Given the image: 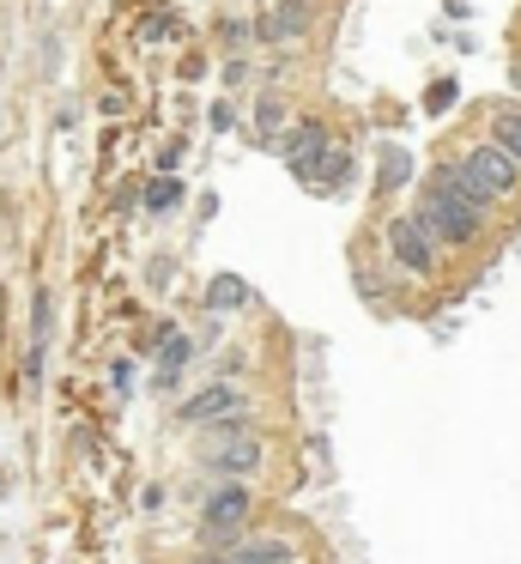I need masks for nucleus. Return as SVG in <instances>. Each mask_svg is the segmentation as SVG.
Wrapping results in <instances>:
<instances>
[{
  "label": "nucleus",
  "mask_w": 521,
  "mask_h": 564,
  "mask_svg": "<svg viewBox=\"0 0 521 564\" xmlns=\"http://www.w3.org/2000/svg\"><path fill=\"white\" fill-rule=\"evenodd\" d=\"M188 358V340L183 334H170V346H164V377H176V365Z\"/></svg>",
  "instance_id": "13"
},
{
  "label": "nucleus",
  "mask_w": 521,
  "mask_h": 564,
  "mask_svg": "<svg viewBox=\"0 0 521 564\" xmlns=\"http://www.w3.org/2000/svg\"><path fill=\"white\" fill-rule=\"evenodd\" d=\"M461 176L473 183V195L492 207V200H504V195H516V183H521V164L504 152V146H473V152L461 158Z\"/></svg>",
  "instance_id": "2"
},
{
  "label": "nucleus",
  "mask_w": 521,
  "mask_h": 564,
  "mask_svg": "<svg viewBox=\"0 0 521 564\" xmlns=\"http://www.w3.org/2000/svg\"><path fill=\"white\" fill-rule=\"evenodd\" d=\"M243 297H249V285H243V280H231V273H225V280H212V310H231V304H243Z\"/></svg>",
  "instance_id": "11"
},
{
  "label": "nucleus",
  "mask_w": 521,
  "mask_h": 564,
  "mask_svg": "<svg viewBox=\"0 0 521 564\" xmlns=\"http://www.w3.org/2000/svg\"><path fill=\"white\" fill-rule=\"evenodd\" d=\"M273 127H280V98L261 103V134H273Z\"/></svg>",
  "instance_id": "15"
},
{
  "label": "nucleus",
  "mask_w": 521,
  "mask_h": 564,
  "mask_svg": "<svg viewBox=\"0 0 521 564\" xmlns=\"http://www.w3.org/2000/svg\"><path fill=\"white\" fill-rule=\"evenodd\" d=\"M243 523H249V492H243V486L231 480L225 492H212V498H207V516H200V528H207L212 547H225V540L237 535Z\"/></svg>",
  "instance_id": "4"
},
{
  "label": "nucleus",
  "mask_w": 521,
  "mask_h": 564,
  "mask_svg": "<svg viewBox=\"0 0 521 564\" xmlns=\"http://www.w3.org/2000/svg\"><path fill=\"white\" fill-rule=\"evenodd\" d=\"M419 219H424V231H431L437 243H473V237H480L485 200L473 195V183L461 176V164L431 170V195H424Z\"/></svg>",
  "instance_id": "1"
},
{
  "label": "nucleus",
  "mask_w": 521,
  "mask_h": 564,
  "mask_svg": "<svg viewBox=\"0 0 521 564\" xmlns=\"http://www.w3.org/2000/svg\"><path fill=\"white\" fill-rule=\"evenodd\" d=\"M322 152H327V127H322V122H297L291 140H285V158H291L297 170H310Z\"/></svg>",
  "instance_id": "7"
},
{
  "label": "nucleus",
  "mask_w": 521,
  "mask_h": 564,
  "mask_svg": "<svg viewBox=\"0 0 521 564\" xmlns=\"http://www.w3.org/2000/svg\"><path fill=\"white\" fill-rule=\"evenodd\" d=\"M183 413H188V425H212V419H231V413H243V395L231 389V382H212L207 395H195Z\"/></svg>",
  "instance_id": "5"
},
{
  "label": "nucleus",
  "mask_w": 521,
  "mask_h": 564,
  "mask_svg": "<svg viewBox=\"0 0 521 564\" xmlns=\"http://www.w3.org/2000/svg\"><path fill=\"white\" fill-rule=\"evenodd\" d=\"M237 564H285V540H255L237 552Z\"/></svg>",
  "instance_id": "10"
},
{
  "label": "nucleus",
  "mask_w": 521,
  "mask_h": 564,
  "mask_svg": "<svg viewBox=\"0 0 521 564\" xmlns=\"http://www.w3.org/2000/svg\"><path fill=\"white\" fill-rule=\"evenodd\" d=\"M255 462H261V443L255 438H219L207 450V467H219V474H249Z\"/></svg>",
  "instance_id": "6"
},
{
  "label": "nucleus",
  "mask_w": 521,
  "mask_h": 564,
  "mask_svg": "<svg viewBox=\"0 0 521 564\" xmlns=\"http://www.w3.org/2000/svg\"><path fill=\"white\" fill-rule=\"evenodd\" d=\"M176 200H183V188L170 183V176H158V183H152V188H146V207H152V212H164V207H176Z\"/></svg>",
  "instance_id": "12"
},
{
  "label": "nucleus",
  "mask_w": 521,
  "mask_h": 564,
  "mask_svg": "<svg viewBox=\"0 0 521 564\" xmlns=\"http://www.w3.org/2000/svg\"><path fill=\"white\" fill-rule=\"evenodd\" d=\"M303 25H310V7H291V13L280 7V13L261 19V37H291V30H303Z\"/></svg>",
  "instance_id": "9"
},
{
  "label": "nucleus",
  "mask_w": 521,
  "mask_h": 564,
  "mask_svg": "<svg viewBox=\"0 0 521 564\" xmlns=\"http://www.w3.org/2000/svg\"><path fill=\"white\" fill-rule=\"evenodd\" d=\"M492 140H497V146H504V152L521 164V110H497V122H492Z\"/></svg>",
  "instance_id": "8"
},
{
  "label": "nucleus",
  "mask_w": 521,
  "mask_h": 564,
  "mask_svg": "<svg viewBox=\"0 0 521 564\" xmlns=\"http://www.w3.org/2000/svg\"><path fill=\"white\" fill-rule=\"evenodd\" d=\"M400 176H407V158L388 152V158H382V183H400Z\"/></svg>",
  "instance_id": "14"
},
{
  "label": "nucleus",
  "mask_w": 521,
  "mask_h": 564,
  "mask_svg": "<svg viewBox=\"0 0 521 564\" xmlns=\"http://www.w3.org/2000/svg\"><path fill=\"white\" fill-rule=\"evenodd\" d=\"M388 249H395V261L407 273H431V268H437V237L424 231V219H395V225H388Z\"/></svg>",
  "instance_id": "3"
}]
</instances>
